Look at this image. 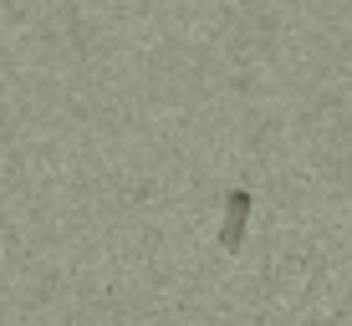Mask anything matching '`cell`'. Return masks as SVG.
Masks as SVG:
<instances>
[{
	"label": "cell",
	"mask_w": 352,
	"mask_h": 326,
	"mask_svg": "<svg viewBox=\"0 0 352 326\" xmlns=\"http://www.w3.org/2000/svg\"><path fill=\"white\" fill-rule=\"evenodd\" d=\"M250 189H230L225 194V224H220V245L235 255L240 245H245V224H250Z\"/></svg>",
	"instance_id": "1"
}]
</instances>
